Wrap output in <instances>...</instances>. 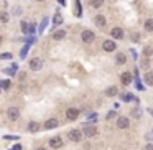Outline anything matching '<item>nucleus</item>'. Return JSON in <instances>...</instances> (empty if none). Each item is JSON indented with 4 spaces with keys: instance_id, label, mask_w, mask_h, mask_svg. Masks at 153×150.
Returning <instances> with one entry per match:
<instances>
[{
    "instance_id": "3",
    "label": "nucleus",
    "mask_w": 153,
    "mask_h": 150,
    "mask_svg": "<svg viewBox=\"0 0 153 150\" xmlns=\"http://www.w3.org/2000/svg\"><path fill=\"white\" fill-rule=\"evenodd\" d=\"M41 68H43V61L40 60V58H31V60H30V69L40 71Z\"/></svg>"
},
{
    "instance_id": "13",
    "label": "nucleus",
    "mask_w": 153,
    "mask_h": 150,
    "mask_svg": "<svg viewBox=\"0 0 153 150\" xmlns=\"http://www.w3.org/2000/svg\"><path fill=\"white\" fill-rule=\"evenodd\" d=\"M63 38H66V30H56L53 33V40H56V41H59Z\"/></svg>"
},
{
    "instance_id": "32",
    "label": "nucleus",
    "mask_w": 153,
    "mask_h": 150,
    "mask_svg": "<svg viewBox=\"0 0 153 150\" xmlns=\"http://www.w3.org/2000/svg\"><path fill=\"white\" fill-rule=\"evenodd\" d=\"M36 150H46V149H43V147H40V149H36Z\"/></svg>"
},
{
    "instance_id": "22",
    "label": "nucleus",
    "mask_w": 153,
    "mask_h": 150,
    "mask_svg": "<svg viewBox=\"0 0 153 150\" xmlns=\"http://www.w3.org/2000/svg\"><path fill=\"white\" fill-rule=\"evenodd\" d=\"M102 4H104V0H91V7H94V8H99Z\"/></svg>"
},
{
    "instance_id": "9",
    "label": "nucleus",
    "mask_w": 153,
    "mask_h": 150,
    "mask_svg": "<svg viewBox=\"0 0 153 150\" xmlns=\"http://www.w3.org/2000/svg\"><path fill=\"white\" fill-rule=\"evenodd\" d=\"M97 134V129L92 127V125H87V127H84V130H82V135L86 137H94Z\"/></svg>"
},
{
    "instance_id": "1",
    "label": "nucleus",
    "mask_w": 153,
    "mask_h": 150,
    "mask_svg": "<svg viewBox=\"0 0 153 150\" xmlns=\"http://www.w3.org/2000/svg\"><path fill=\"white\" fill-rule=\"evenodd\" d=\"M81 40L84 43H92L94 40H96V33L91 32V30H84V32L81 33Z\"/></svg>"
},
{
    "instance_id": "24",
    "label": "nucleus",
    "mask_w": 153,
    "mask_h": 150,
    "mask_svg": "<svg viewBox=\"0 0 153 150\" xmlns=\"http://www.w3.org/2000/svg\"><path fill=\"white\" fill-rule=\"evenodd\" d=\"M12 13H13V15H20V13H21V7H13Z\"/></svg>"
},
{
    "instance_id": "31",
    "label": "nucleus",
    "mask_w": 153,
    "mask_h": 150,
    "mask_svg": "<svg viewBox=\"0 0 153 150\" xmlns=\"http://www.w3.org/2000/svg\"><path fill=\"white\" fill-rule=\"evenodd\" d=\"M145 150H153V145H152V143H148V145L145 147Z\"/></svg>"
},
{
    "instance_id": "19",
    "label": "nucleus",
    "mask_w": 153,
    "mask_h": 150,
    "mask_svg": "<svg viewBox=\"0 0 153 150\" xmlns=\"http://www.w3.org/2000/svg\"><path fill=\"white\" fill-rule=\"evenodd\" d=\"M115 61H117L119 64H125L127 58H125V54H124V53H119V54H117V58H115Z\"/></svg>"
},
{
    "instance_id": "18",
    "label": "nucleus",
    "mask_w": 153,
    "mask_h": 150,
    "mask_svg": "<svg viewBox=\"0 0 153 150\" xmlns=\"http://www.w3.org/2000/svg\"><path fill=\"white\" fill-rule=\"evenodd\" d=\"M8 20H10V15H8L7 12L2 10V12H0V21H2V23H7Z\"/></svg>"
},
{
    "instance_id": "11",
    "label": "nucleus",
    "mask_w": 153,
    "mask_h": 150,
    "mask_svg": "<svg viewBox=\"0 0 153 150\" xmlns=\"http://www.w3.org/2000/svg\"><path fill=\"white\" fill-rule=\"evenodd\" d=\"M43 127L46 129V130H51V129H56L58 127V121L56 119H48L46 122H45V125Z\"/></svg>"
},
{
    "instance_id": "21",
    "label": "nucleus",
    "mask_w": 153,
    "mask_h": 150,
    "mask_svg": "<svg viewBox=\"0 0 153 150\" xmlns=\"http://www.w3.org/2000/svg\"><path fill=\"white\" fill-rule=\"evenodd\" d=\"M53 23H54V25H61V23H63V17H61L59 13H56V15H54V18H53Z\"/></svg>"
},
{
    "instance_id": "7",
    "label": "nucleus",
    "mask_w": 153,
    "mask_h": 150,
    "mask_svg": "<svg viewBox=\"0 0 153 150\" xmlns=\"http://www.w3.org/2000/svg\"><path fill=\"white\" fill-rule=\"evenodd\" d=\"M94 23H96L99 28H105L107 20H105V17H104V15H96V17H94Z\"/></svg>"
},
{
    "instance_id": "15",
    "label": "nucleus",
    "mask_w": 153,
    "mask_h": 150,
    "mask_svg": "<svg viewBox=\"0 0 153 150\" xmlns=\"http://www.w3.org/2000/svg\"><path fill=\"white\" fill-rule=\"evenodd\" d=\"M40 129H41V125H40L38 122H35V121H33V122H30V124H28V130H30V132H31V134L38 132Z\"/></svg>"
},
{
    "instance_id": "10",
    "label": "nucleus",
    "mask_w": 153,
    "mask_h": 150,
    "mask_svg": "<svg viewBox=\"0 0 153 150\" xmlns=\"http://www.w3.org/2000/svg\"><path fill=\"white\" fill-rule=\"evenodd\" d=\"M50 147H53V149L63 147V139H61V137H53V139H50Z\"/></svg>"
},
{
    "instance_id": "33",
    "label": "nucleus",
    "mask_w": 153,
    "mask_h": 150,
    "mask_svg": "<svg viewBox=\"0 0 153 150\" xmlns=\"http://www.w3.org/2000/svg\"><path fill=\"white\" fill-rule=\"evenodd\" d=\"M0 41H2V36H0Z\"/></svg>"
},
{
    "instance_id": "17",
    "label": "nucleus",
    "mask_w": 153,
    "mask_h": 150,
    "mask_svg": "<svg viewBox=\"0 0 153 150\" xmlns=\"http://www.w3.org/2000/svg\"><path fill=\"white\" fill-rule=\"evenodd\" d=\"M145 30L150 33H153V18H148V20L145 21Z\"/></svg>"
},
{
    "instance_id": "28",
    "label": "nucleus",
    "mask_w": 153,
    "mask_h": 150,
    "mask_svg": "<svg viewBox=\"0 0 153 150\" xmlns=\"http://www.w3.org/2000/svg\"><path fill=\"white\" fill-rule=\"evenodd\" d=\"M122 99H124V101H132L133 97H132V96H128V94H125V96H122Z\"/></svg>"
},
{
    "instance_id": "14",
    "label": "nucleus",
    "mask_w": 153,
    "mask_h": 150,
    "mask_svg": "<svg viewBox=\"0 0 153 150\" xmlns=\"http://www.w3.org/2000/svg\"><path fill=\"white\" fill-rule=\"evenodd\" d=\"M120 81L124 82V84H130V82H132V74H130V73H122Z\"/></svg>"
},
{
    "instance_id": "20",
    "label": "nucleus",
    "mask_w": 153,
    "mask_h": 150,
    "mask_svg": "<svg viewBox=\"0 0 153 150\" xmlns=\"http://www.w3.org/2000/svg\"><path fill=\"white\" fill-rule=\"evenodd\" d=\"M145 82L148 86H153V73H146L145 74Z\"/></svg>"
},
{
    "instance_id": "27",
    "label": "nucleus",
    "mask_w": 153,
    "mask_h": 150,
    "mask_svg": "<svg viewBox=\"0 0 153 150\" xmlns=\"http://www.w3.org/2000/svg\"><path fill=\"white\" fill-rule=\"evenodd\" d=\"M0 58H2V60H10V58H12V54H10V53H4Z\"/></svg>"
},
{
    "instance_id": "5",
    "label": "nucleus",
    "mask_w": 153,
    "mask_h": 150,
    "mask_svg": "<svg viewBox=\"0 0 153 150\" xmlns=\"http://www.w3.org/2000/svg\"><path fill=\"white\" fill-rule=\"evenodd\" d=\"M66 117H68V121H76L79 117V111L74 109V107H69L68 111H66Z\"/></svg>"
},
{
    "instance_id": "29",
    "label": "nucleus",
    "mask_w": 153,
    "mask_h": 150,
    "mask_svg": "<svg viewBox=\"0 0 153 150\" xmlns=\"http://www.w3.org/2000/svg\"><path fill=\"white\" fill-rule=\"evenodd\" d=\"M2 86H4V88H5V89H7V88H8V86H10V82H8V81H2Z\"/></svg>"
},
{
    "instance_id": "4",
    "label": "nucleus",
    "mask_w": 153,
    "mask_h": 150,
    "mask_svg": "<svg viewBox=\"0 0 153 150\" xmlns=\"http://www.w3.org/2000/svg\"><path fill=\"white\" fill-rule=\"evenodd\" d=\"M7 115H8L10 121H17V119L20 117V109H18V107H10L8 112H7Z\"/></svg>"
},
{
    "instance_id": "30",
    "label": "nucleus",
    "mask_w": 153,
    "mask_h": 150,
    "mask_svg": "<svg viewBox=\"0 0 153 150\" xmlns=\"http://www.w3.org/2000/svg\"><path fill=\"white\" fill-rule=\"evenodd\" d=\"M112 117H115V112H109L107 114V119H112Z\"/></svg>"
},
{
    "instance_id": "6",
    "label": "nucleus",
    "mask_w": 153,
    "mask_h": 150,
    "mask_svg": "<svg viewBox=\"0 0 153 150\" xmlns=\"http://www.w3.org/2000/svg\"><path fill=\"white\" fill-rule=\"evenodd\" d=\"M111 35H112V38H115V40H122L124 38V30H122L120 26H114V28L111 30Z\"/></svg>"
},
{
    "instance_id": "34",
    "label": "nucleus",
    "mask_w": 153,
    "mask_h": 150,
    "mask_svg": "<svg viewBox=\"0 0 153 150\" xmlns=\"http://www.w3.org/2000/svg\"><path fill=\"white\" fill-rule=\"evenodd\" d=\"M38 2H43V0H38Z\"/></svg>"
},
{
    "instance_id": "12",
    "label": "nucleus",
    "mask_w": 153,
    "mask_h": 150,
    "mask_svg": "<svg viewBox=\"0 0 153 150\" xmlns=\"http://www.w3.org/2000/svg\"><path fill=\"white\" fill-rule=\"evenodd\" d=\"M128 125H130V122H128L127 117H119L117 119V127L119 129H127Z\"/></svg>"
},
{
    "instance_id": "2",
    "label": "nucleus",
    "mask_w": 153,
    "mask_h": 150,
    "mask_svg": "<svg viewBox=\"0 0 153 150\" xmlns=\"http://www.w3.org/2000/svg\"><path fill=\"white\" fill-rule=\"evenodd\" d=\"M68 139L71 140V142H81V140H82V132H81V130H78V129L69 130V132H68Z\"/></svg>"
},
{
    "instance_id": "26",
    "label": "nucleus",
    "mask_w": 153,
    "mask_h": 150,
    "mask_svg": "<svg viewBox=\"0 0 153 150\" xmlns=\"http://www.w3.org/2000/svg\"><path fill=\"white\" fill-rule=\"evenodd\" d=\"M138 40H140L138 33H132V41H138Z\"/></svg>"
},
{
    "instance_id": "25",
    "label": "nucleus",
    "mask_w": 153,
    "mask_h": 150,
    "mask_svg": "<svg viewBox=\"0 0 153 150\" xmlns=\"http://www.w3.org/2000/svg\"><path fill=\"white\" fill-rule=\"evenodd\" d=\"M132 115L133 117H140V109H132Z\"/></svg>"
},
{
    "instance_id": "8",
    "label": "nucleus",
    "mask_w": 153,
    "mask_h": 150,
    "mask_svg": "<svg viewBox=\"0 0 153 150\" xmlns=\"http://www.w3.org/2000/svg\"><path fill=\"white\" fill-rule=\"evenodd\" d=\"M102 48H104V51H115L117 45H115V41H112V40H105V41L102 43Z\"/></svg>"
},
{
    "instance_id": "23",
    "label": "nucleus",
    "mask_w": 153,
    "mask_h": 150,
    "mask_svg": "<svg viewBox=\"0 0 153 150\" xmlns=\"http://www.w3.org/2000/svg\"><path fill=\"white\" fill-rule=\"evenodd\" d=\"M152 53H153V48L152 46H145V48H143V54H145L146 58L152 56Z\"/></svg>"
},
{
    "instance_id": "16",
    "label": "nucleus",
    "mask_w": 153,
    "mask_h": 150,
    "mask_svg": "<svg viewBox=\"0 0 153 150\" xmlns=\"http://www.w3.org/2000/svg\"><path fill=\"white\" fill-rule=\"evenodd\" d=\"M105 94H107L109 97L117 96V88H115V86H111V88H107V89H105Z\"/></svg>"
}]
</instances>
